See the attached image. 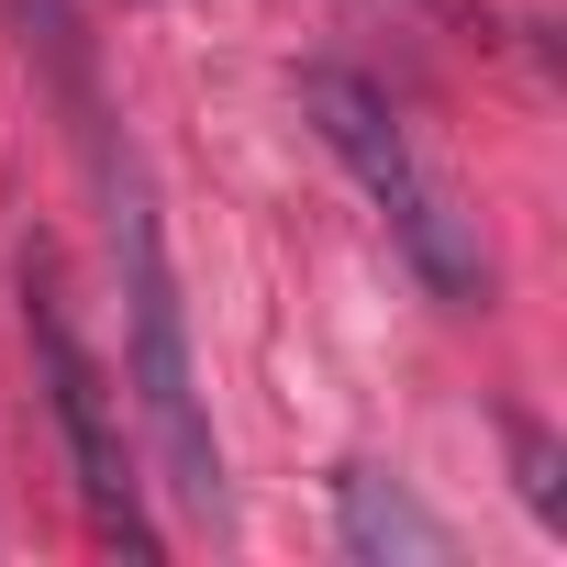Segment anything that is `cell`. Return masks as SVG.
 <instances>
[{
	"label": "cell",
	"instance_id": "cell-1",
	"mask_svg": "<svg viewBox=\"0 0 567 567\" xmlns=\"http://www.w3.org/2000/svg\"><path fill=\"white\" fill-rule=\"evenodd\" d=\"M112 267H123V379L156 423V456H167V489L178 512L223 523L234 489H223V445L200 423V379H189V323H178V278H167V234H156V200L134 167H112Z\"/></svg>",
	"mask_w": 567,
	"mask_h": 567
},
{
	"label": "cell",
	"instance_id": "cell-2",
	"mask_svg": "<svg viewBox=\"0 0 567 567\" xmlns=\"http://www.w3.org/2000/svg\"><path fill=\"white\" fill-rule=\"evenodd\" d=\"M301 112H312V134L357 167V189L379 200L390 245L423 267V290H434V301H489V245L467 234V212L445 200V178L412 156V134L390 123V101H379L368 79H346V68H312V79H301Z\"/></svg>",
	"mask_w": 567,
	"mask_h": 567
},
{
	"label": "cell",
	"instance_id": "cell-3",
	"mask_svg": "<svg viewBox=\"0 0 567 567\" xmlns=\"http://www.w3.org/2000/svg\"><path fill=\"white\" fill-rule=\"evenodd\" d=\"M23 334H34V379H45V412H56V434H68V467H79L90 523H101L123 556H156L145 478H134V456H123V401H112L101 357L79 346V323H68V301H56L45 256H23Z\"/></svg>",
	"mask_w": 567,
	"mask_h": 567
},
{
	"label": "cell",
	"instance_id": "cell-4",
	"mask_svg": "<svg viewBox=\"0 0 567 567\" xmlns=\"http://www.w3.org/2000/svg\"><path fill=\"white\" fill-rule=\"evenodd\" d=\"M334 534H346V556H390V567H445L456 556V534L401 478H379V467H346L334 478Z\"/></svg>",
	"mask_w": 567,
	"mask_h": 567
},
{
	"label": "cell",
	"instance_id": "cell-5",
	"mask_svg": "<svg viewBox=\"0 0 567 567\" xmlns=\"http://www.w3.org/2000/svg\"><path fill=\"white\" fill-rule=\"evenodd\" d=\"M0 12H12L23 56H45V68H56V90H68V101H90V56H79V12H68V0H0Z\"/></svg>",
	"mask_w": 567,
	"mask_h": 567
},
{
	"label": "cell",
	"instance_id": "cell-6",
	"mask_svg": "<svg viewBox=\"0 0 567 567\" xmlns=\"http://www.w3.org/2000/svg\"><path fill=\"white\" fill-rule=\"evenodd\" d=\"M512 467H523V501L556 523V512H567V501H556V445H545L534 423H512Z\"/></svg>",
	"mask_w": 567,
	"mask_h": 567
}]
</instances>
